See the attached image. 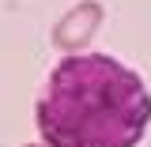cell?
Masks as SVG:
<instances>
[{"mask_svg": "<svg viewBox=\"0 0 151 147\" xmlns=\"http://www.w3.org/2000/svg\"><path fill=\"white\" fill-rule=\"evenodd\" d=\"M49 147H136L151 125L144 79L106 53H64L34 106Z\"/></svg>", "mask_w": 151, "mask_h": 147, "instance_id": "obj_1", "label": "cell"}, {"mask_svg": "<svg viewBox=\"0 0 151 147\" xmlns=\"http://www.w3.org/2000/svg\"><path fill=\"white\" fill-rule=\"evenodd\" d=\"M102 15L106 11H102L98 0H79V4H72L53 27V45L60 53H83L87 42L94 38V30L102 27Z\"/></svg>", "mask_w": 151, "mask_h": 147, "instance_id": "obj_2", "label": "cell"}, {"mask_svg": "<svg viewBox=\"0 0 151 147\" xmlns=\"http://www.w3.org/2000/svg\"><path fill=\"white\" fill-rule=\"evenodd\" d=\"M23 147H49V143H45V140H42V143H23Z\"/></svg>", "mask_w": 151, "mask_h": 147, "instance_id": "obj_3", "label": "cell"}]
</instances>
